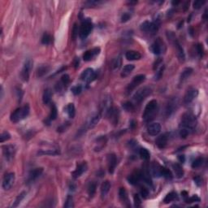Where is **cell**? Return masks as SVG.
<instances>
[{
    "mask_svg": "<svg viewBox=\"0 0 208 208\" xmlns=\"http://www.w3.org/2000/svg\"><path fill=\"white\" fill-rule=\"evenodd\" d=\"M197 126V119L193 114L185 113L181 117L179 125V133L183 138H186Z\"/></svg>",
    "mask_w": 208,
    "mask_h": 208,
    "instance_id": "cell-1",
    "label": "cell"
},
{
    "mask_svg": "<svg viewBox=\"0 0 208 208\" xmlns=\"http://www.w3.org/2000/svg\"><path fill=\"white\" fill-rule=\"evenodd\" d=\"M158 110H159L158 102L155 99L150 101L146 106L144 112L142 114L143 120L145 122H150L153 120L157 115Z\"/></svg>",
    "mask_w": 208,
    "mask_h": 208,
    "instance_id": "cell-2",
    "label": "cell"
},
{
    "mask_svg": "<svg viewBox=\"0 0 208 208\" xmlns=\"http://www.w3.org/2000/svg\"><path fill=\"white\" fill-rule=\"evenodd\" d=\"M30 106L25 105L24 107H19L13 112L10 116V120L12 123H18L24 119H25L30 114Z\"/></svg>",
    "mask_w": 208,
    "mask_h": 208,
    "instance_id": "cell-3",
    "label": "cell"
},
{
    "mask_svg": "<svg viewBox=\"0 0 208 208\" xmlns=\"http://www.w3.org/2000/svg\"><path fill=\"white\" fill-rule=\"evenodd\" d=\"M159 20H156L154 22H149L145 21L140 26V29L144 33H147L150 34H155L159 30Z\"/></svg>",
    "mask_w": 208,
    "mask_h": 208,
    "instance_id": "cell-4",
    "label": "cell"
},
{
    "mask_svg": "<svg viewBox=\"0 0 208 208\" xmlns=\"http://www.w3.org/2000/svg\"><path fill=\"white\" fill-rule=\"evenodd\" d=\"M152 93V89L150 87L145 86L142 88L139 89L137 92L135 93L132 99L135 101V103H141V102L144 101L148 96Z\"/></svg>",
    "mask_w": 208,
    "mask_h": 208,
    "instance_id": "cell-5",
    "label": "cell"
},
{
    "mask_svg": "<svg viewBox=\"0 0 208 208\" xmlns=\"http://www.w3.org/2000/svg\"><path fill=\"white\" fill-rule=\"evenodd\" d=\"M93 30V24L90 19L85 20L81 25L80 30H79V36L81 39L86 38Z\"/></svg>",
    "mask_w": 208,
    "mask_h": 208,
    "instance_id": "cell-6",
    "label": "cell"
},
{
    "mask_svg": "<svg viewBox=\"0 0 208 208\" xmlns=\"http://www.w3.org/2000/svg\"><path fill=\"white\" fill-rule=\"evenodd\" d=\"M146 80V76L143 74H140L137 76H135L132 81L128 85V86L126 87V95H130L132 90H134L137 86H138L139 85L141 84L144 81Z\"/></svg>",
    "mask_w": 208,
    "mask_h": 208,
    "instance_id": "cell-7",
    "label": "cell"
},
{
    "mask_svg": "<svg viewBox=\"0 0 208 208\" xmlns=\"http://www.w3.org/2000/svg\"><path fill=\"white\" fill-rule=\"evenodd\" d=\"M32 67H33V61L31 60V59H27L25 61L22 70H21V78L24 81H28L30 79Z\"/></svg>",
    "mask_w": 208,
    "mask_h": 208,
    "instance_id": "cell-8",
    "label": "cell"
},
{
    "mask_svg": "<svg viewBox=\"0 0 208 208\" xmlns=\"http://www.w3.org/2000/svg\"><path fill=\"white\" fill-rule=\"evenodd\" d=\"M96 76V72L93 69V68L89 67V68H86V69L83 71V72L81 75V79L83 81L86 82V83H87V84H90V82H92L93 81L95 80Z\"/></svg>",
    "mask_w": 208,
    "mask_h": 208,
    "instance_id": "cell-9",
    "label": "cell"
},
{
    "mask_svg": "<svg viewBox=\"0 0 208 208\" xmlns=\"http://www.w3.org/2000/svg\"><path fill=\"white\" fill-rule=\"evenodd\" d=\"M166 50L165 45L162 40H160V38H158L157 40L152 43L150 46V51L155 54V55H161Z\"/></svg>",
    "mask_w": 208,
    "mask_h": 208,
    "instance_id": "cell-10",
    "label": "cell"
},
{
    "mask_svg": "<svg viewBox=\"0 0 208 208\" xmlns=\"http://www.w3.org/2000/svg\"><path fill=\"white\" fill-rule=\"evenodd\" d=\"M198 90L195 88H190L189 89L186 93H185L184 99H183V102L185 104H189L194 100V99L198 97Z\"/></svg>",
    "mask_w": 208,
    "mask_h": 208,
    "instance_id": "cell-11",
    "label": "cell"
},
{
    "mask_svg": "<svg viewBox=\"0 0 208 208\" xmlns=\"http://www.w3.org/2000/svg\"><path fill=\"white\" fill-rule=\"evenodd\" d=\"M112 100L110 96H107L103 99V102L101 103V112L100 113L104 114L105 116H107L110 110L112 108Z\"/></svg>",
    "mask_w": 208,
    "mask_h": 208,
    "instance_id": "cell-12",
    "label": "cell"
},
{
    "mask_svg": "<svg viewBox=\"0 0 208 208\" xmlns=\"http://www.w3.org/2000/svg\"><path fill=\"white\" fill-rule=\"evenodd\" d=\"M178 107V100L177 99H171L167 104L166 108H165V116L167 117H169L175 112V111L177 109Z\"/></svg>",
    "mask_w": 208,
    "mask_h": 208,
    "instance_id": "cell-13",
    "label": "cell"
},
{
    "mask_svg": "<svg viewBox=\"0 0 208 208\" xmlns=\"http://www.w3.org/2000/svg\"><path fill=\"white\" fill-rule=\"evenodd\" d=\"M15 181V173H7L2 180V188L5 190H8L12 186Z\"/></svg>",
    "mask_w": 208,
    "mask_h": 208,
    "instance_id": "cell-14",
    "label": "cell"
},
{
    "mask_svg": "<svg viewBox=\"0 0 208 208\" xmlns=\"http://www.w3.org/2000/svg\"><path fill=\"white\" fill-rule=\"evenodd\" d=\"M2 152L6 160L11 161L16 154V147L13 145H7L2 147Z\"/></svg>",
    "mask_w": 208,
    "mask_h": 208,
    "instance_id": "cell-15",
    "label": "cell"
},
{
    "mask_svg": "<svg viewBox=\"0 0 208 208\" xmlns=\"http://www.w3.org/2000/svg\"><path fill=\"white\" fill-rule=\"evenodd\" d=\"M43 173V168H34V170L30 171V173L28 175V178H27V184H30V183H33L40 177L41 175Z\"/></svg>",
    "mask_w": 208,
    "mask_h": 208,
    "instance_id": "cell-16",
    "label": "cell"
},
{
    "mask_svg": "<svg viewBox=\"0 0 208 208\" xmlns=\"http://www.w3.org/2000/svg\"><path fill=\"white\" fill-rule=\"evenodd\" d=\"M101 116L102 115L100 112H96V113H95L94 115H92L91 117L90 118V120H89L88 122H87V124H86V127L87 128V129H88V128H95L97 124H98V123L99 122L100 119H101Z\"/></svg>",
    "mask_w": 208,
    "mask_h": 208,
    "instance_id": "cell-17",
    "label": "cell"
},
{
    "mask_svg": "<svg viewBox=\"0 0 208 208\" xmlns=\"http://www.w3.org/2000/svg\"><path fill=\"white\" fill-rule=\"evenodd\" d=\"M161 128H162L161 124L158 122H155V123H151L148 125L147 132L151 136H157L161 132Z\"/></svg>",
    "mask_w": 208,
    "mask_h": 208,
    "instance_id": "cell-18",
    "label": "cell"
},
{
    "mask_svg": "<svg viewBox=\"0 0 208 208\" xmlns=\"http://www.w3.org/2000/svg\"><path fill=\"white\" fill-rule=\"evenodd\" d=\"M107 116L109 117L110 120H111V122L114 125H116V124L118 123V120H119V116H120L119 109L116 108V107H112V109L110 110V112H108Z\"/></svg>",
    "mask_w": 208,
    "mask_h": 208,
    "instance_id": "cell-19",
    "label": "cell"
},
{
    "mask_svg": "<svg viewBox=\"0 0 208 208\" xmlns=\"http://www.w3.org/2000/svg\"><path fill=\"white\" fill-rule=\"evenodd\" d=\"M107 164H108V170L110 173H113L116 165H117V159L115 154H111L107 156Z\"/></svg>",
    "mask_w": 208,
    "mask_h": 208,
    "instance_id": "cell-20",
    "label": "cell"
},
{
    "mask_svg": "<svg viewBox=\"0 0 208 208\" xmlns=\"http://www.w3.org/2000/svg\"><path fill=\"white\" fill-rule=\"evenodd\" d=\"M100 52V48L99 47H96V48L91 49V50H89V51H86L83 55V59L85 61H90L91 59H93L95 57H96V55H98Z\"/></svg>",
    "mask_w": 208,
    "mask_h": 208,
    "instance_id": "cell-21",
    "label": "cell"
},
{
    "mask_svg": "<svg viewBox=\"0 0 208 208\" xmlns=\"http://www.w3.org/2000/svg\"><path fill=\"white\" fill-rule=\"evenodd\" d=\"M168 141V133H164V134L160 135L157 137L155 141V144L158 147L159 149H164L166 147Z\"/></svg>",
    "mask_w": 208,
    "mask_h": 208,
    "instance_id": "cell-22",
    "label": "cell"
},
{
    "mask_svg": "<svg viewBox=\"0 0 208 208\" xmlns=\"http://www.w3.org/2000/svg\"><path fill=\"white\" fill-rule=\"evenodd\" d=\"M141 180V173L139 171H135L131 175H129L128 177V182L130 183L131 185H137L140 181Z\"/></svg>",
    "mask_w": 208,
    "mask_h": 208,
    "instance_id": "cell-23",
    "label": "cell"
},
{
    "mask_svg": "<svg viewBox=\"0 0 208 208\" xmlns=\"http://www.w3.org/2000/svg\"><path fill=\"white\" fill-rule=\"evenodd\" d=\"M86 171H87V164L86 163L83 162L82 164H79V165L76 167V170L72 173V176H73L74 178H78V177H80L83 173H86Z\"/></svg>",
    "mask_w": 208,
    "mask_h": 208,
    "instance_id": "cell-24",
    "label": "cell"
},
{
    "mask_svg": "<svg viewBox=\"0 0 208 208\" xmlns=\"http://www.w3.org/2000/svg\"><path fill=\"white\" fill-rule=\"evenodd\" d=\"M174 41V45L176 46V48H177V56H178L179 60L181 61V62H184L185 59V52H184V50H183L182 46H181V44L179 43L178 41L176 39V38L173 39Z\"/></svg>",
    "mask_w": 208,
    "mask_h": 208,
    "instance_id": "cell-25",
    "label": "cell"
},
{
    "mask_svg": "<svg viewBox=\"0 0 208 208\" xmlns=\"http://www.w3.org/2000/svg\"><path fill=\"white\" fill-rule=\"evenodd\" d=\"M119 197H120V199L121 200V202H123L125 206H130V204L128 202V193H127V191L125 190V189H124V188H120V190H119Z\"/></svg>",
    "mask_w": 208,
    "mask_h": 208,
    "instance_id": "cell-26",
    "label": "cell"
},
{
    "mask_svg": "<svg viewBox=\"0 0 208 208\" xmlns=\"http://www.w3.org/2000/svg\"><path fill=\"white\" fill-rule=\"evenodd\" d=\"M125 57L128 60H138L141 58V55L138 51H128L125 54Z\"/></svg>",
    "mask_w": 208,
    "mask_h": 208,
    "instance_id": "cell-27",
    "label": "cell"
},
{
    "mask_svg": "<svg viewBox=\"0 0 208 208\" xmlns=\"http://www.w3.org/2000/svg\"><path fill=\"white\" fill-rule=\"evenodd\" d=\"M110 189H111V183L109 181H103L101 185V197L102 198H106L107 193H109Z\"/></svg>",
    "mask_w": 208,
    "mask_h": 208,
    "instance_id": "cell-28",
    "label": "cell"
},
{
    "mask_svg": "<svg viewBox=\"0 0 208 208\" xmlns=\"http://www.w3.org/2000/svg\"><path fill=\"white\" fill-rule=\"evenodd\" d=\"M193 71V68H191V67H185L181 72V76H180V83H183L187 80L192 74Z\"/></svg>",
    "mask_w": 208,
    "mask_h": 208,
    "instance_id": "cell-29",
    "label": "cell"
},
{
    "mask_svg": "<svg viewBox=\"0 0 208 208\" xmlns=\"http://www.w3.org/2000/svg\"><path fill=\"white\" fill-rule=\"evenodd\" d=\"M51 98H52V91L51 89H46L42 95V101L44 103V104L47 105L51 103Z\"/></svg>",
    "mask_w": 208,
    "mask_h": 208,
    "instance_id": "cell-30",
    "label": "cell"
},
{
    "mask_svg": "<svg viewBox=\"0 0 208 208\" xmlns=\"http://www.w3.org/2000/svg\"><path fill=\"white\" fill-rule=\"evenodd\" d=\"M135 66L133 64H127L124 67L123 70L121 72V76L122 77H126V76H129L131 74L133 69H134Z\"/></svg>",
    "mask_w": 208,
    "mask_h": 208,
    "instance_id": "cell-31",
    "label": "cell"
},
{
    "mask_svg": "<svg viewBox=\"0 0 208 208\" xmlns=\"http://www.w3.org/2000/svg\"><path fill=\"white\" fill-rule=\"evenodd\" d=\"M173 171H174L175 175L177 178H181L184 176V170H183L182 167L179 164H175L173 165Z\"/></svg>",
    "mask_w": 208,
    "mask_h": 208,
    "instance_id": "cell-32",
    "label": "cell"
},
{
    "mask_svg": "<svg viewBox=\"0 0 208 208\" xmlns=\"http://www.w3.org/2000/svg\"><path fill=\"white\" fill-rule=\"evenodd\" d=\"M151 172L154 177H161V166L159 164H157V163H155L151 167Z\"/></svg>",
    "mask_w": 208,
    "mask_h": 208,
    "instance_id": "cell-33",
    "label": "cell"
},
{
    "mask_svg": "<svg viewBox=\"0 0 208 208\" xmlns=\"http://www.w3.org/2000/svg\"><path fill=\"white\" fill-rule=\"evenodd\" d=\"M178 199V197H177V193H175V192H171V193H168L166 195V197L164 198V203H170V202H173L175 200Z\"/></svg>",
    "mask_w": 208,
    "mask_h": 208,
    "instance_id": "cell-34",
    "label": "cell"
},
{
    "mask_svg": "<svg viewBox=\"0 0 208 208\" xmlns=\"http://www.w3.org/2000/svg\"><path fill=\"white\" fill-rule=\"evenodd\" d=\"M66 112H67V116H69L70 118H74L75 116V114H76V109H75V106H74L73 103H69L67 104V107L65 108Z\"/></svg>",
    "mask_w": 208,
    "mask_h": 208,
    "instance_id": "cell-35",
    "label": "cell"
},
{
    "mask_svg": "<svg viewBox=\"0 0 208 208\" xmlns=\"http://www.w3.org/2000/svg\"><path fill=\"white\" fill-rule=\"evenodd\" d=\"M26 194H27V193H26L25 191L22 192V193H21L19 194V195L17 196L16 198L15 202H13L12 206V207L14 208V207H16V206H18L20 205V203H21V202H22V200L24 199V198H25Z\"/></svg>",
    "mask_w": 208,
    "mask_h": 208,
    "instance_id": "cell-36",
    "label": "cell"
},
{
    "mask_svg": "<svg viewBox=\"0 0 208 208\" xmlns=\"http://www.w3.org/2000/svg\"><path fill=\"white\" fill-rule=\"evenodd\" d=\"M122 64V59L121 56L119 55L116 58V59H114L113 62H112V68H113L114 71H117L120 68Z\"/></svg>",
    "mask_w": 208,
    "mask_h": 208,
    "instance_id": "cell-37",
    "label": "cell"
},
{
    "mask_svg": "<svg viewBox=\"0 0 208 208\" xmlns=\"http://www.w3.org/2000/svg\"><path fill=\"white\" fill-rule=\"evenodd\" d=\"M96 189H97V184L95 182V181H92V182H90L88 185V194L90 197L92 198L93 196L95 195V192H96Z\"/></svg>",
    "mask_w": 208,
    "mask_h": 208,
    "instance_id": "cell-38",
    "label": "cell"
},
{
    "mask_svg": "<svg viewBox=\"0 0 208 208\" xmlns=\"http://www.w3.org/2000/svg\"><path fill=\"white\" fill-rule=\"evenodd\" d=\"M139 155L141 157V159L143 160H149L150 158V154L148 151V150L146 148H141L139 150Z\"/></svg>",
    "mask_w": 208,
    "mask_h": 208,
    "instance_id": "cell-39",
    "label": "cell"
},
{
    "mask_svg": "<svg viewBox=\"0 0 208 208\" xmlns=\"http://www.w3.org/2000/svg\"><path fill=\"white\" fill-rule=\"evenodd\" d=\"M161 177H164L167 179L173 178V173L168 168L161 167Z\"/></svg>",
    "mask_w": 208,
    "mask_h": 208,
    "instance_id": "cell-40",
    "label": "cell"
},
{
    "mask_svg": "<svg viewBox=\"0 0 208 208\" xmlns=\"http://www.w3.org/2000/svg\"><path fill=\"white\" fill-rule=\"evenodd\" d=\"M57 117V108L55 104H52L51 105V114H50V116H49V120H55Z\"/></svg>",
    "mask_w": 208,
    "mask_h": 208,
    "instance_id": "cell-41",
    "label": "cell"
},
{
    "mask_svg": "<svg viewBox=\"0 0 208 208\" xmlns=\"http://www.w3.org/2000/svg\"><path fill=\"white\" fill-rule=\"evenodd\" d=\"M64 207L65 208H72L74 207V202H73V198L72 195H68L67 197L66 202L64 203Z\"/></svg>",
    "mask_w": 208,
    "mask_h": 208,
    "instance_id": "cell-42",
    "label": "cell"
},
{
    "mask_svg": "<svg viewBox=\"0 0 208 208\" xmlns=\"http://www.w3.org/2000/svg\"><path fill=\"white\" fill-rule=\"evenodd\" d=\"M123 108H124L125 111H127V112H130L134 111L135 107L132 103H130V102H126V103H124V104H123Z\"/></svg>",
    "mask_w": 208,
    "mask_h": 208,
    "instance_id": "cell-43",
    "label": "cell"
},
{
    "mask_svg": "<svg viewBox=\"0 0 208 208\" xmlns=\"http://www.w3.org/2000/svg\"><path fill=\"white\" fill-rule=\"evenodd\" d=\"M51 36L49 34H47V33H45L42 38V44L47 45L49 44V43H51Z\"/></svg>",
    "mask_w": 208,
    "mask_h": 208,
    "instance_id": "cell-44",
    "label": "cell"
},
{
    "mask_svg": "<svg viewBox=\"0 0 208 208\" xmlns=\"http://www.w3.org/2000/svg\"><path fill=\"white\" fill-rule=\"evenodd\" d=\"M202 163H203V159H202V158L201 157L197 158V159L193 161V164H192V168H199V167L202 166Z\"/></svg>",
    "mask_w": 208,
    "mask_h": 208,
    "instance_id": "cell-45",
    "label": "cell"
},
{
    "mask_svg": "<svg viewBox=\"0 0 208 208\" xmlns=\"http://www.w3.org/2000/svg\"><path fill=\"white\" fill-rule=\"evenodd\" d=\"M11 138V135L7 131H4L1 133V136H0V141L1 142H4V141H7Z\"/></svg>",
    "mask_w": 208,
    "mask_h": 208,
    "instance_id": "cell-46",
    "label": "cell"
},
{
    "mask_svg": "<svg viewBox=\"0 0 208 208\" xmlns=\"http://www.w3.org/2000/svg\"><path fill=\"white\" fill-rule=\"evenodd\" d=\"M60 81H61V83L63 84V86L66 88V87L67 86V85L69 84V82H70L69 76H68L67 74H64V75H63L62 77H61Z\"/></svg>",
    "mask_w": 208,
    "mask_h": 208,
    "instance_id": "cell-47",
    "label": "cell"
},
{
    "mask_svg": "<svg viewBox=\"0 0 208 208\" xmlns=\"http://www.w3.org/2000/svg\"><path fill=\"white\" fill-rule=\"evenodd\" d=\"M164 68H165V67H164V65L163 64V65L159 68V70L156 72L155 76V80H159L160 78L162 77L163 74H164Z\"/></svg>",
    "mask_w": 208,
    "mask_h": 208,
    "instance_id": "cell-48",
    "label": "cell"
},
{
    "mask_svg": "<svg viewBox=\"0 0 208 208\" xmlns=\"http://www.w3.org/2000/svg\"><path fill=\"white\" fill-rule=\"evenodd\" d=\"M205 2H206L205 0H197L195 2H193V8L197 9V10H198V9H200L204 4H205Z\"/></svg>",
    "mask_w": 208,
    "mask_h": 208,
    "instance_id": "cell-49",
    "label": "cell"
},
{
    "mask_svg": "<svg viewBox=\"0 0 208 208\" xmlns=\"http://www.w3.org/2000/svg\"><path fill=\"white\" fill-rule=\"evenodd\" d=\"M49 70V67L47 66H42L38 69V75L39 76H43L44 74H46Z\"/></svg>",
    "mask_w": 208,
    "mask_h": 208,
    "instance_id": "cell-50",
    "label": "cell"
},
{
    "mask_svg": "<svg viewBox=\"0 0 208 208\" xmlns=\"http://www.w3.org/2000/svg\"><path fill=\"white\" fill-rule=\"evenodd\" d=\"M71 90L75 95H80L81 93L82 87H81V86H80V85H77V86H75L72 87Z\"/></svg>",
    "mask_w": 208,
    "mask_h": 208,
    "instance_id": "cell-51",
    "label": "cell"
},
{
    "mask_svg": "<svg viewBox=\"0 0 208 208\" xmlns=\"http://www.w3.org/2000/svg\"><path fill=\"white\" fill-rule=\"evenodd\" d=\"M78 26L76 24H74L73 29H72V40H76V37L78 36Z\"/></svg>",
    "mask_w": 208,
    "mask_h": 208,
    "instance_id": "cell-52",
    "label": "cell"
},
{
    "mask_svg": "<svg viewBox=\"0 0 208 208\" xmlns=\"http://www.w3.org/2000/svg\"><path fill=\"white\" fill-rule=\"evenodd\" d=\"M133 199H134V204L136 207L141 206V198H140V197H139L138 194H134V196H133Z\"/></svg>",
    "mask_w": 208,
    "mask_h": 208,
    "instance_id": "cell-53",
    "label": "cell"
},
{
    "mask_svg": "<svg viewBox=\"0 0 208 208\" xmlns=\"http://www.w3.org/2000/svg\"><path fill=\"white\" fill-rule=\"evenodd\" d=\"M185 202H187V203H192V202H199L200 199L198 197H197L196 195L193 196V197H190V198H185Z\"/></svg>",
    "mask_w": 208,
    "mask_h": 208,
    "instance_id": "cell-54",
    "label": "cell"
},
{
    "mask_svg": "<svg viewBox=\"0 0 208 208\" xmlns=\"http://www.w3.org/2000/svg\"><path fill=\"white\" fill-rule=\"evenodd\" d=\"M131 18V14L128 12H124L121 16V22L122 23H124V22H127L128 20H130Z\"/></svg>",
    "mask_w": 208,
    "mask_h": 208,
    "instance_id": "cell-55",
    "label": "cell"
},
{
    "mask_svg": "<svg viewBox=\"0 0 208 208\" xmlns=\"http://www.w3.org/2000/svg\"><path fill=\"white\" fill-rule=\"evenodd\" d=\"M140 192H141V196H142L144 198H146L148 196H149V190H148V189H146V187H141Z\"/></svg>",
    "mask_w": 208,
    "mask_h": 208,
    "instance_id": "cell-56",
    "label": "cell"
},
{
    "mask_svg": "<svg viewBox=\"0 0 208 208\" xmlns=\"http://www.w3.org/2000/svg\"><path fill=\"white\" fill-rule=\"evenodd\" d=\"M197 51H198V55H199L200 57H202L203 55V52H204V49L203 46H202V44H198L197 46Z\"/></svg>",
    "mask_w": 208,
    "mask_h": 208,
    "instance_id": "cell-57",
    "label": "cell"
},
{
    "mask_svg": "<svg viewBox=\"0 0 208 208\" xmlns=\"http://www.w3.org/2000/svg\"><path fill=\"white\" fill-rule=\"evenodd\" d=\"M193 180H194V181H195V183H196V185H198V186H200V185L202 184V179L200 177H194V178H193Z\"/></svg>",
    "mask_w": 208,
    "mask_h": 208,
    "instance_id": "cell-58",
    "label": "cell"
},
{
    "mask_svg": "<svg viewBox=\"0 0 208 208\" xmlns=\"http://www.w3.org/2000/svg\"><path fill=\"white\" fill-rule=\"evenodd\" d=\"M159 65H162V59H159L154 64V70H156Z\"/></svg>",
    "mask_w": 208,
    "mask_h": 208,
    "instance_id": "cell-59",
    "label": "cell"
},
{
    "mask_svg": "<svg viewBox=\"0 0 208 208\" xmlns=\"http://www.w3.org/2000/svg\"><path fill=\"white\" fill-rule=\"evenodd\" d=\"M178 159H179V160H180V161H181V163H184L185 162V155H180L178 157Z\"/></svg>",
    "mask_w": 208,
    "mask_h": 208,
    "instance_id": "cell-60",
    "label": "cell"
},
{
    "mask_svg": "<svg viewBox=\"0 0 208 208\" xmlns=\"http://www.w3.org/2000/svg\"><path fill=\"white\" fill-rule=\"evenodd\" d=\"M69 188H70V190H72V191H74V190H75V189H76V186L72 184V185H70Z\"/></svg>",
    "mask_w": 208,
    "mask_h": 208,
    "instance_id": "cell-61",
    "label": "cell"
}]
</instances>
